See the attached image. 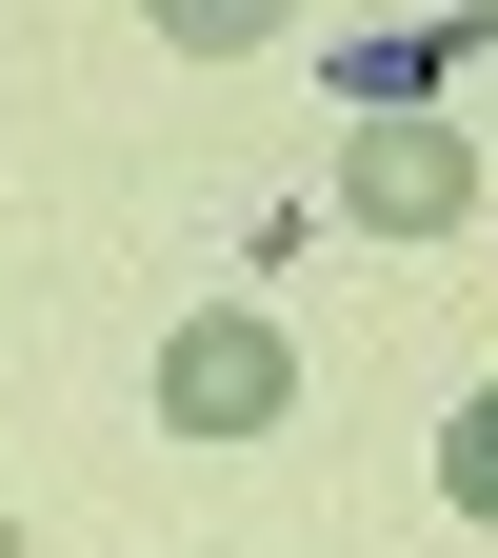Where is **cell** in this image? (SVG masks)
<instances>
[{
  "mask_svg": "<svg viewBox=\"0 0 498 558\" xmlns=\"http://www.w3.org/2000/svg\"><path fill=\"white\" fill-rule=\"evenodd\" d=\"M478 40H498V0H459V60H478Z\"/></svg>",
  "mask_w": 498,
  "mask_h": 558,
  "instance_id": "8992f818",
  "label": "cell"
},
{
  "mask_svg": "<svg viewBox=\"0 0 498 558\" xmlns=\"http://www.w3.org/2000/svg\"><path fill=\"white\" fill-rule=\"evenodd\" d=\"M339 220H379V240L478 220V140L459 120H360V140H339Z\"/></svg>",
  "mask_w": 498,
  "mask_h": 558,
  "instance_id": "7a4b0ae2",
  "label": "cell"
},
{
  "mask_svg": "<svg viewBox=\"0 0 498 558\" xmlns=\"http://www.w3.org/2000/svg\"><path fill=\"white\" fill-rule=\"evenodd\" d=\"M279 399H300V339H279L259 300H199L160 339V418L180 439H279Z\"/></svg>",
  "mask_w": 498,
  "mask_h": 558,
  "instance_id": "6da1fadb",
  "label": "cell"
},
{
  "mask_svg": "<svg viewBox=\"0 0 498 558\" xmlns=\"http://www.w3.org/2000/svg\"><path fill=\"white\" fill-rule=\"evenodd\" d=\"M439 81H459V21H439V40H418V21H379V40H339V100H360V120H418Z\"/></svg>",
  "mask_w": 498,
  "mask_h": 558,
  "instance_id": "3957f363",
  "label": "cell"
},
{
  "mask_svg": "<svg viewBox=\"0 0 498 558\" xmlns=\"http://www.w3.org/2000/svg\"><path fill=\"white\" fill-rule=\"evenodd\" d=\"M439 499H459V519H498V379L439 418Z\"/></svg>",
  "mask_w": 498,
  "mask_h": 558,
  "instance_id": "277c9868",
  "label": "cell"
},
{
  "mask_svg": "<svg viewBox=\"0 0 498 558\" xmlns=\"http://www.w3.org/2000/svg\"><path fill=\"white\" fill-rule=\"evenodd\" d=\"M0 558H21V519H0Z\"/></svg>",
  "mask_w": 498,
  "mask_h": 558,
  "instance_id": "52a82bcc",
  "label": "cell"
},
{
  "mask_svg": "<svg viewBox=\"0 0 498 558\" xmlns=\"http://www.w3.org/2000/svg\"><path fill=\"white\" fill-rule=\"evenodd\" d=\"M160 40H180V60H259V40H279V0H160Z\"/></svg>",
  "mask_w": 498,
  "mask_h": 558,
  "instance_id": "5b68a950",
  "label": "cell"
}]
</instances>
